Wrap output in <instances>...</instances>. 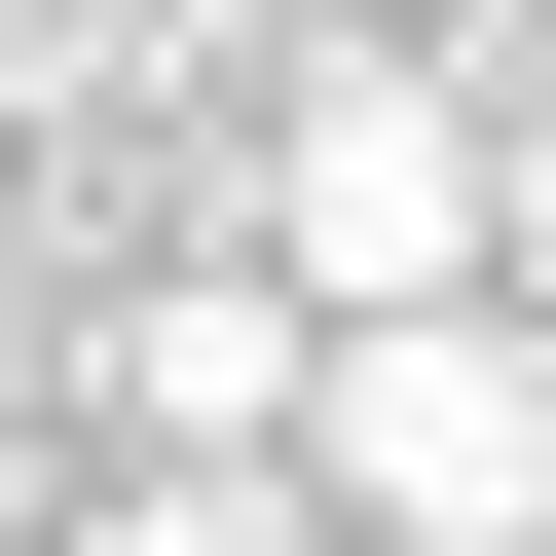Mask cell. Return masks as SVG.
Returning <instances> with one entry per match:
<instances>
[{"label":"cell","instance_id":"obj_1","mask_svg":"<svg viewBox=\"0 0 556 556\" xmlns=\"http://www.w3.org/2000/svg\"><path fill=\"white\" fill-rule=\"evenodd\" d=\"M298 482H334V556H556V298H334Z\"/></svg>","mask_w":556,"mask_h":556},{"label":"cell","instance_id":"obj_2","mask_svg":"<svg viewBox=\"0 0 556 556\" xmlns=\"http://www.w3.org/2000/svg\"><path fill=\"white\" fill-rule=\"evenodd\" d=\"M260 260H298V298H482V75L334 38L298 112H260Z\"/></svg>","mask_w":556,"mask_h":556},{"label":"cell","instance_id":"obj_3","mask_svg":"<svg viewBox=\"0 0 556 556\" xmlns=\"http://www.w3.org/2000/svg\"><path fill=\"white\" fill-rule=\"evenodd\" d=\"M298 334H334V298H298L260 223L149 260V298H112V445H298Z\"/></svg>","mask_w":556,"mask_h":556},{"label":"cell","instance_id":"obj_4","mask_svg":"<svg viewBox=\"0 0 556 556\" xmlns=\"http://www.w3.org/2000/svg\"><path fill=\"white\" fill-rule=\"evenodd\" d=\"M75 556H334V482H298V445H112Z\"/></svg>","mask_w":556,"mask_h":556},{"label":"cell","instance_id":"obj_5","mask_svg":"<svg viewBox=\"0 0 556 556\" xmlns=\"http://www.w3.org/2000/svg\"><path fill=\"white\" fill-rule=\"evenodd\" d=\"M482 298H556V75L482 112Z\"/></svg>","mask_w":556,"mask_h":556},{"label":"cell","instance_id":"obj_6","mask_svg":"<svg viewBox=\"0 0 556 556\" xmlns=\"http://www.w3.org/2000/svg\"><path fill=\"white\" fill-rule=\"evenodd\" d=\"M0 556H38V408H0Z\"/></svg>","mask_w":556,"mask_h":556}]
</instances>
